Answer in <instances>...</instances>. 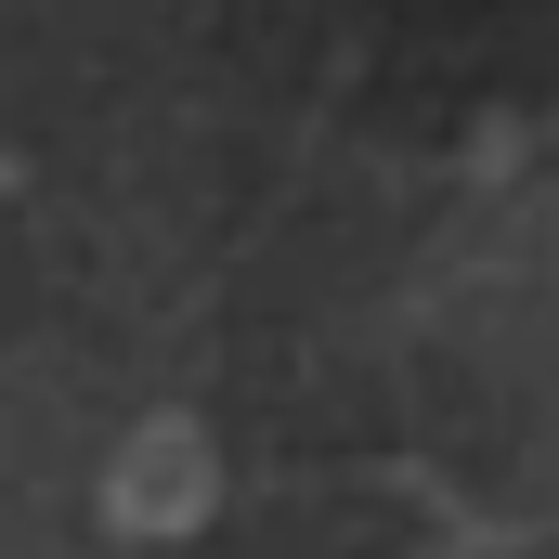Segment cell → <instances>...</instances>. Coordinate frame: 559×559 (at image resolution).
I'll return each instance as SVG.
<instances>
[{
    "label": "cell",
    "mask_w": 559,
    "mask_h": 559,
    "mask_svg": "<svg viewBox=\"0 0 559 559\" xmlns=\"http://www.w3.org/2000/svg\"><path fill=\"white\" fill-rule=\"evenodd\" d=\"M92 495H105L118 547H182V534L222 521V442L195 417H143V429H118V455H105Z\"/></svg>",
    "instance_id": "1"
}]
</instances>
